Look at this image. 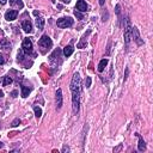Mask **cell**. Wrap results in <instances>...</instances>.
I'll return each instance as SVG.
<instances>
[{"instance_id": "3", "label": "cell", "mask_w": 153, "mask_h": 153, "mask_svg": "<svg viewBox=\"0 0 153 153\" xmlns=\"http://www.w3.org/2000/svg\"><path fill=\"white\" fill-rule=\"evenodd\" d=\"M73 19L71 17H64V18H60L56 20V25L61 29H65V28H69L73 25Z\"/></svg>"}, {"instance_id": "8", "label": "cell", "mask_w": 153, "mask_h": 153, "mask_svg": "<svg viewBox=\"0 0 153 153\" xmlns=\"http://www.w3.org/2000/svg\"><path fill=\"white\" fill-rule=\"evenodd\" d=\"M18 16V11L17 10H8V11L5 13V19L8 20V22H11V20H15Z\"/></svg>"}, {"instance_id": "23", "label": "cell", "mask_w": 153, "mask_h": 153, "mask_svg": "<svg viewBox=\"0 0 153 153\" xmlns=\"http://www.w3.org/2000/svg\"><path fill=\"white\" fill-rule=\"evenodd\" d=\"M19 125H20V120H19V118H16V120L12 122L11 126H12V127H17V126H19Z\"/></svg>"}, {"instance_id": "32", "label": "cell", "mask_w": 153, "mask_h": 153, "mask_svg": "<svg viewBox=\"0 0 153 153\" xmlns=\"http://www.w3.org/2000/svg\"><path fill=\"white\" fill-rule=\"evenodd\" d=\"M17 96V91H13V92H12V97H16Z\"/></svg>"}, {"instance_id": "24", "label": "cell", "mask_w": 153, "mask_h": 153, "mask_svg": "<svg viewBox=\"0 0 153 153\" xmlns=\"http://www.w3.org/2000/svg\"><path fill=\"white\" fill-rule=\"evenodd\" d=\"M85 86H86V87H90V86H91V78H90V77H86V80H85Z\"/></svg>"}, {"instance_id": "33", "label": "cell", "mask_w": 153, "mask_h": 153, "mask_svg": "<svg viewBox=\"0 0 153 153\" xmlns=\"http://www.w3.org/2000/svg\"><path fill=\"white\" fill-rule=\"evenodd\" d=\"M3 95H4V93H3V91H0V98L3 97Z\"/></svg>"}, {"instance_id": "14", "label": "cell", "mask_w": 153, "mask_h": 153, "mask_svg": "<svg viewBox=\"0 0 153 153\" xmlns=\"http://www.w3.org/2000/svg\"><path fill=\"white\" fill-rule=\"evenodd\" d=\"M108 62H109V60H108V59L100 60V62H99V65H98V72H103L104 68H105L107 65H108Z\"/></svg>"}, {"instance_id": "22", "label": "cell", "mask_w": 153, "mask_h": 153, "mask_svg": "<svg viewBox=\"0 0 153 153\" xmlns=\"http://www.w3.org/2000/svg\"><path fill=\"white\" fill-rule=\"evenodd\" d=\"M74 16L78 18V19H84V17H83V15H81L79 11H77V10H75V11H74Z\"/></svg>"}, {"instance_id": "19", "label": "cell", "mask_w": 153, "mask_h": 153, "mask_svg": "<svg viewBox=\"0 0 153 153\" xmlns=\"http://www.w3.org/2000/svg\"><path fill=\"white\" fill-rule=\"evenodd\" d=\"M11 83H12L11 77H8V75L4 77V81H3V85H4V86H7L8 84H11Z\"/></svg>"}, {"instance_id": "10", "label": "cell", "mask_w": 153, "mask_h": 153, "mask_svg": "<svg viewBox=\"0 0 153 153\" xmlns=\"http://www.w3.org/2000/svg\"><path fill=\"white\" fill-rule=\"evenodd\" d=\"M22 29L26 34L33 33V25H31V23H30V20H23L22 22Z\"/></svg>"}, {"instance_id": "34", "label": "cell", "mask_w": 153, "mask_h": 153, "mask_svg": "<svg viewBox=\"0 0 153 153\" xmlns=\"http://www.w3.org/2000/svg\"><path fill=\"white\" fill-rule=\"evenodd\" d=\"M4 147V145H3V142H0V148H3Z\"/></svg>"}, {"instance_id": "26", "label": "cell", "mask_w": 153, "mask_h": 153, "mask_svg": "<svg viewBox=\"0 0 153 153\" xmlns=\"http://www.w3.org/2000/svg\"><path fill=\"white\" fill-rule=\"evenodd\" d=\"M121 148H122V145H121V144H120V145H118V147H116V148H115V150H114V152H117V151H120V150H121Z\"/></svg>"}, {"instance_id": "30", "label": "cell", "mask_w": 153, "mask_h": 153, "mask_svg": "<svg viewBox=\"0 0 153 153\" xmlns=\"http://www.w3.org/2000/svg\"><path fill=\"white\" fill-rule=\"evenodd\" d=\"M66 151H67V152H68V151H69V148H68V147H66V146H65V147H64V150H62V152H66Z\"/></svg>"}, {"instance_id": "9", "label": "cell", "mask_w": 153, "mask_h": 153, "mask_svg": "<svg viewBox=\"0 0 153 153\" xmlns=\"http://www.w3.org/2000/svg\"><path fill=\"white\" fill-rule=\"evenodd\" d=\"M91 34V30H87V33L81 37V39H80V42L77 44V48H79V49H83V48H86V46H87V41H86V38H87V36Z\"/></svg>"}, {"instance_id": "12", "label": "cell", "mask_w": 153, "mask_h": 153, "mask_svg": "<svg viewBox=\"0 0 153 153\" xmlns=\"http://www.w3.org/2000/svg\"><path fill=\"white\" fill-rule=\"evenodd\" d=\"M138 138H139V145H138V150L140 151V152H142V151H145L146 150V142L144 141V139H142L141 136H140V134H135Z\"/></svg>"}, {"instance_id": "6", "label": "cell", "mask_w": 153, "mask_h": 153, "mask_svg": "<svg viewBox=\"0 0 153 153\" xmlns=\"http://www.w3.org/2000/svg\"><path fill=\"white\" fill-rule=\"evenodd\" d=\"M132 36H133V38H134V41L136 42V44H138V46L144 44V42H142V39L140 38L139 30H138L135 26H132Z\"/></svg>"}, {"instance_id": "2", "label": "cell", "mask_w": 153, "mask_h": 153, "mask_svg": "<svg viewBox=\"0 0 153 153\" xmlns=\"http://www.w3.org/2000/svg\"><path fill=\"white\" fill-rule=\"evenodd\" d=\"M38 46H39L41 48H42V52L44 53L47 49H50V48H52L53 42H52V39L49 38V36L43 35L42 37L39 38V41H38Z\"/></svg>"}, {"instance_id": "4", "label": "cell", "mask_w": 153, "mask_h": 153, "mask_svg": "<svg viewBox=\"0 0 153 153\" xmlns=\"http://www.w3.org/2000/svg\"><path fill=\"white\" fill-rule=\"evenodd\" d=\"M130 38H132V25H130V20L127 19L126 26H125V42H126V44H128L130 42Z\"/></svg>"}, {"instance_id": "21", "label": "cell", "mask_w": 153, "mask_h": 153, "mask_svg": "<svg viewBox=\"0 0 153 153\" xmlns=\"http://www.w3.org/2000/svg\"><path fill=\"white\" fill-rule=\"evenodd\" d=\"M17 57H18V61H23L24 60V50L23 49H20L19 52H18Z\"/></svg>"}, {"instance_id": "27", "label": "cell", "mask_w": 153, "mask_h": 153, "mask_svg": "<svg viewBox=\"0 0 153 153\" xmlns=\"http://www.w3.org/2000/svg\"><path fill=\"white\" fill-rule=\"evenodd\" d=\"M116 13L120 15V5H118V4L116 5Z\"/></svg>"}, {"instance_id": "5", "label": "cell", "mask_w": 153, "mask_h": 153, "mask_svg": "<svg viewBox=\"0 0 153 153\" xmlns=\"http://www.w3.org/2000/svg\"><path fill=\"white\" fill-rule=\"evenodd\" d=\"M22 48H23L25 54H33V42H31V39H30V38H24Z\"/></svg>"}, {"instance_id": "25", "label": "cell", "mask_w": 153, "mask_h": 153, "mask_svg": "<svg viewBox=\"0 0 153 153\" xmlns=\"http://www.w3.org/2000/svg\"><path fill=\"white\" fill-rule=\"evenodd\" d=\"M5 64V57L3 54H0V65H4Z\"/></svg>"}, {"instance_id": "16", "label": "cell", "mask_w": 153, "mask_h": 153, "mask_svg": "<svg viewBox=\"0 0 153 153\" xmlns=\"http://www.w3.org/2000/svg\"><path fill=\"white\" fill-rule=\"evenodd\" d=\"M0 47L4 48V49H8L10 47H11V44H10V42L6 38H3L1 41H0Z\"/></svg>"}, {"instance_id": "31", "label": "cell", "mask_w": 153, "mask_h": 153, "mask_svg": "<svg viewBox=\"0 0 153 153\" xmlns=\"http://www.w3.org/2000/svg\"><path fill=\"white\" fill-rule=\"evenodd\" d=\"M61 1H62V3H65V4H68V3L71 1V0H61Z\"/></svg>"}, {"instance_id": "1", "label": "cell", "mask_w": 153, "mask_h": 153, "mask_svg": "<svg viewBox=\"0 0 153 153\" xmlns=\"http://www.w3.org/2000/svg\"><path fill=\"white\" fill-rule=\"evenodd\" d=\"M71 91H72V107L73 114L77 115L80 105V95H81V80L79 73H74L71 81Z\"/></svg>"}, {"instance_id": "11", "label": "cell", "mask_w": 153, "mask_h": 153, "mask_svg": "<svg viewBox=\"0 0 153 153\" xmlns=\"http://www.w3.org/2000/svg\"><path fill=\"white\" fill-rule=\"evenodd\" d=\"M56 107L57 109L62 107V90L61 89H57L56 91Z\"/></svg>"}, {"instance_id": "28", "label": "cell", "mask_w": 153, "mask_h": 153, "mask_svg": "<svg viewBox=\"0 0 153 153\" xmlns=\"http://www.w3.org/2000/svg\"><path fill=\"white\" fill-rule=\"evenodd\" d=\"M104 3H105V0H99V5H100V6H103Z\"/></svg>"}, {"instance_id": "29", "label": "cell", "mask_w": 153, "mask_h": 153, "mask_svg": "<svg viewBox=\"0 0 153 153\" xmlns=\"http://www.w3.org/2000/svg\"><path fill=\"white\" fill-rule=\"evenodd\" d=\"M6 1H7V0H0V4H1V5H5Z\"/></svg>"}, {"instance_id": "18", "label": "cell", "mask_w": 153, "mask_h": 153, "mask_svg": "<svg viewBox=\"0 0 153 153\" xmlns=\"http://www.w3.org/2000/svg\"><path fill=\"white\" fill-rule=\"evenodd\" d=\"M34 111H35V116H36L37 118L42 116V110H41V108H39V107L34 105Z\"/></svg>"}, {"instance_id": "17", "label": "cell", "mask_w": 153, "mask_h": 153, "mask_svg": "<svg viewBox=\"0 0 153 153\" xmlns=\"http://www.w3.org/2000/svg\"><path fill=\"white\" fill-rule=\"evenodd\" d=\"M30 92H31V89H29L26 86H22V97H24V98L28 97Z\"/></svg>"}, {"instance_id": "20", "label": "cell", "mask_w": 153, "mask_h": 153, "mask_svg": "<svg viewBox=\"0 0 153 153\" xmlns=\"http://www.w3.org/2000/svg\"><path fill=\"white\" fill-rule=\"evenodd\" d=\"M10 4H11V5H15V4H17L20 8H22L23 6H24V4L22 3V0H11V1H10Z\"/></svg>"}, {"instance_id": "7", "label": "cell", "mask_w": 153, "mask_h": 153, "mask_svg": "<svg viewBox=\"0 0 153 153\" xmlns=\"http://www.w3.org/2000/svg\"><path fill=\"white\" fill-rule=\"evenodd\" d=\"M75 10L79 12H86V11H89V6L86 5L84 0H78V3L75 5Z\"/></svg>"}, {"instance_id": "13", "label": "cell", "mask_w": 153, "mask_h": 153, "mask_svg": "<svg viewBox=\"0 0 153 153\" xmlns=\"http://www.w3.org/2000/svg\"><path fill=\"white\" fill-rule=\"evenodd\" d=\"M73 52H74V48H73L72 44H68V46H66V47L64 48V55H65L66 57L71 56V55L73 54Z\"/></svg>"}, {"instance_id": "15", "label": "cell", "mask_w": 153, "mask_h": 153, "mask_svg": "<svg viewBox=\"0 0 153 153\" xmlns=\"http://www.w3.org/2000/svg\"><path fill=\"white\" fill-rule=\"evenodd\" d=\"M36 26L38 28V30H43V28H44V19L42 17L36 18Z\"/></svg>"}]
</instances>
